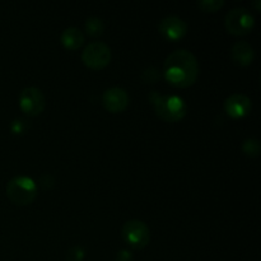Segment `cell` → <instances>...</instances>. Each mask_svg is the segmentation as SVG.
<instances>
[{
	"instance_id": "6da1fadb",
	"label": "cell",
	"mask_w": 261,
	"mask_h": 261,
	"mask_svg": "<svg viewBox=\"0 0 261 261\" xmlns=\"http://www.w3.org/2000/svg\"><path fill=\"white\" fill-rule=\"evenodd\" d=\"M163 74L173 87L186 88L193 86L199 76L198 59L189 50L173 51L166 58Z\"/></svg>"
},
{
	"instance_id": "7a4b0ae2",
	"label": "cell",
	"mask_w": 261,
	"mask_h": 261,
	"mask_svg": "<svg viewBox=\"0 0 261 261\" xmlns=\"http://www.w3.org/2000/svg\"><path fill=\"white\" fill-rule=\"evenodd\" d=\"M150 99L154 106L155 114L166 122L180 121L188 112V106L180 96H175V94L161 96L153 92Z\"/></svg>"
},
{
	"instance_id": "3957f363",
	"label": "cell",
	"mask_w": 261,
	"mask_h": 261,
	"mask_svg": "<svg viewBox=\"0 0 261 261\" xmlns=\"http://www.w3.org/2000/svg\"><path fill=\"white\" fill-rule=\"evenodd\" d=\"M7 196L17 205H28L37 196V185L27 176H15L7 184Z\"/></svg>"
},
{
	"instance_id": "277c9868",
	"label": "cell",
	"mask_w": 261,
	"mask_h": 261,
	"mask_svg": "<svg viewBox=\"0 0 261 261\" xmlns=\"http://www.w3.org/2000/svg\"><path fill=\"white\" fill-rule=\"evenodd\" d=\"M224 24H226L227 31L232 35H247L254 28L255 18L247 8L236 7L227 13Z\"/></svg>"
},
{
	"instance_id": "5b68a950",
	"label": "cell",
	"mask_w": 261,
	"mask_h": 261,
	"mask_svg": "<svg viewBox=\"0 0 261 261\" xmlns=\"http://www.w3.org/2000/svg\"><path fill=\"white\" fill-rule=\"evenodd\" d=\"M82 60L91 69H103L111 60V48L102 41H93L84 47Z\"/></svg>"
},
{
	"instance_id": "8992f818",
	"label": "cell",
	"mask_w": 261,
	"mask_h": 261,
	"mask_svg": "<svg viewBox=\"0 0 261 261\" xmlns=\"http://www.w3.org/2000/svg\"><path fill=\"white\" fill-rule=\"evenodd\" d=\"M122 237L133 249H144L150 240V231L147 224L139 219H130L122 227Z\"/></svg>"
},
{
	"instance_id": "52a82bcc",
	"label": "cell",
	"mask_w": 261,
	"mask_h": 261,
	"mask_svg": "<svg viewBox=\"0 0 261 261\" xmlns=\"http://www.w3.org/2000/svg\"><path fill=\"white\" fill-rule=\"evenodd\" d=\"M19 106L30 116H37L43 111L46 99L42 91L37 87H25L19 94Z\"/></svg>"
},
{
	"instance_id": "ba28073f",
	"label": "cell",
	"mask_w": 261,
	"mask_h": 261,
	"mask_svg": "<svg viewBox=\"0 0 261 261\" xmlns=\"http://www.w3.org/2000/svg\"><path fill=\"white\" fill-rule=\"evenodd\" d=\"M158 31L167 40L177 41L188 32V23L177 15H167L158 24Z\"/></svg>"
},
{
	"instance_id": "9c48e42d",
	"label": "cell",
	"mask_w": 261,
	"mask_h": 261,
	"mask_svg": "<svg viewBox=\"0 0 261 261\" xmlns=\"http://www.w3.org/2000/svg\"><path fill=\"white\" fill-rule=\"evenodd\" d=\"M102 102L107 111L121 112L129 105V94L121 87H111L105 91L102 96Z\"/></svg>"
},
{
	"instance_id": "30bf717a",
	"label": "cell",
	"mask_w": 261,
	"mask_h": 261,
	"mask_svg": "<svg viewBox=\"0 0 261 261\" xmlns=\"http://www.w3.org/2000/svg\"><path fill=\"white\" fill-rule=\"evenodd\" d=\"M252 109L251 99L241 93H234L224 101V110L232 119H242L247 116Z\"/></svg>"
},
{
	"instance_id": "8fae6325",
	"label": "cell",
	"mask_w": 261,
	"mask_h": 261,
	"mask_svg": "<svg viewBox=\"0 0 261 261\" xmlns=\"http://www.w3.org/2000/svg\"><path fill=\"white\" fill-rule=\"evenodd\" d=\"M231 58L239 66H247L255 58L254 47L246 41H237L231 48Z\"/></svg>"
},
{
	"instance_id": "7c38bea8",
	"label": "cell",
	"mask_w": 261,
	"mask_h": 261,
	"mask_svg": "<svg viewBox=\"0 0 261 261\" xmlns=\"http://www.w3.org/2000/svg\"><path fill=\"white\" fill-rule=\"evenodd\" d=\"M60 41L69 50H76L84 43V35L76 27H68L61 32Z\"/></svg>"
},
{
	"instance_id": "4fadbf2b",
	"label": "cell",
	"mask_w": 261,
	"mask_h": 261,
	"mask_svg": "<svg viewBox=\"0 0 261 261\" xmlns=\"http://www.w3.org/2000/svg\"><path fill=\"white\" fill-rule=\"evenodd\" d=\"M105 30L103 20L98 17H89L88 19L86 20V31L89 36H96L102 35Z\"/></svg>"
},
{
	"instance_id": "5bb4252c",
	"label": "cell",
	"mask_w": 261,
	"mask_h": 261,
	"mask_svg": "<svg viewBox=\"0 0 261 261\" xmlns=\"http://www.w3.org/2000/svg\"><path fill=\"white\" fill-rule=\"evenodd\" d=\"M242 150L249 157H257L260 154V142L255 138H249L242 143Z\"/></svg>"
},
{
	"instance_id": "9a60e30c",
	"label": "cell",
	"mask_w": 261,
	"mask_h": 261,
	"mask_svg": "<svg viewBox=\"0 0 261 261\" xmlns=\"http://www.w3.org/2000/svg\"><path fill=\"white\" fill-rule=\"evenodd\" d=\"M224 5V0H199L198 7L204 12H217Z\"/></svg>"
},
{
	"instance_id": "2e32d148",
	"label": "cell",
	"mask_w": 261,
	"mask_h": 261,
	"mask_svg": "<svg viewBox=\"0 0 261 261\" xmlns=\"http://www.w3.org/2000/svg\"><path fill=\"white\" fill-rule=\"evenodd\" d=\"M84 257V251L81 246H74L66 252V261H82Z\"/></svg>"
},
{
	"instance_id": "e0dca14e",
	"label": "cell",
	"mask_w": 261,
	"mask_h": 261,
	"mask_svg": "<svg viewBox=\"0 0 261 261\" xmlns=\"http://www.w3.org/2000/svg\"><path fill=\"white\" fill-rule=\"evenodd\" d=\"M160 78V73L155 68H148L143 71L142 79L145 82V83H155Z\"/></svg>"
},
{
	"instance_id": "ac0fdd59",
	"label": "cell",
	"mask_w": 261,
	"mask_h": 261,
	"mask_svg": "<svg viewBox=\"0 0 261 261\" xmlns=\"http://www.w3.org/2000/svg\"><path fill=\"white\" fill-rule=\"evenodd\" d=\"M133 256L129 250H120L116 255V261H132Z\"/></svg>"
},
{
	"instance_id": "d6986e66",
	"label": "cell",
	"mask_w": 261,
	"mask_h": 261,
	"mask_svg": "<svg viewBox=\"0 0 261 261\" xmlns=\"http://www.w3.org/2000/svg\"><path fill=\"white\" fill-rule=\"evenodd\" d=\"M23 120H14L12 122V132L13 133H23V130L25 129V125L23 124Z\"/></svg>"
}]
</instances>
